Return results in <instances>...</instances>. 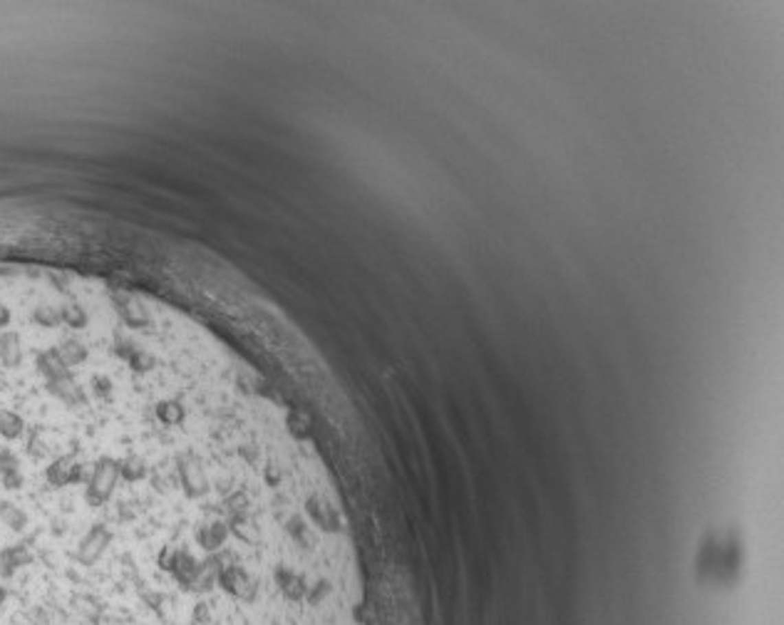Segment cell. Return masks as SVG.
Returning <instances> with one entry per match:
<instances>
[{
  "mask_svg": "<svg viewBox=\"0 0 784 625\" xmlns=\"http://www.w3.org/2000/svg\"><path fill=\"white\" fill-rule=\"evenodd\" d=\"M72 603H75L77 611L82 613L87 620H100V615H102V606H100L95 598H89V595H75Z\"/></svg>",
  "mask_w": 784,
  "mask_h": 625,
  "instance_id": "1",
  "label": "cell"
},
{
  "mask_svg": "<svg viewBox=\"0 0 784 625\" xmlns=\"http://www.w3.org/2000/svg\"><path fill=\"white\" fill-rule=\"evenodd\" d=\"M139 595L144 598V603H147L152 611H159V606L164 603V595L157 593V591H149V588H139Z\"/></svg>",
  "mask_w": 784,
  "mask_h": 625,
  "instance_id": "2",
  "label": "cell"
},
{
  "mask_svg": "<svg viewBox=\"0 0 784 625\" xmlns=\"http://www.w3.org/2000/svg\"><path fill=\"white\" fill-rule=\"evenodd\" d=\"M211 623V608L206 603H197L194 606V625H206Z\"/></svg>",
  "mask_w": 784,
  "mask_h": 625,
  "instance_id": "3",
  "label": "cell"
}]
</instances>
